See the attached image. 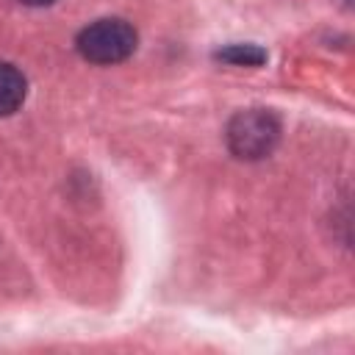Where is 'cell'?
I'll return each mask as SVG.
<instances>
[{"label": "cell", "instance_id": "6da1fadb", "mask_svg": "<svg viewBox=\"0 0 355 355\" xmlns=\"http://www.w3.org/2000/svg\"><path fill=\"white\" fill-rule=\"evenodd\" d=\"M280 139V122L269 108H247L239 111L227 122V144L233 155L255 161L275 150Z\"/></svg>", "mask_w": 355, "mask_h": 355}, {"label": "cell", "instance_id": "7a4b0ae2", "mask_svg": "<svg viewBox=\"0 0 355 355\" xmlns=\"http://www.w3.org/2000/svg\"><path fill=\"white\" fill-rule=\"evenodd\" d=\"M78 50L92 64H116L136 50V31L119 17L97 19L78 33Z\"/></svg>", "mask_w": 355, "mask_h": 355}, {"label": "cell", "instance_id": "3957f363", "mask_svg": "<svg viewBox=\"0 0 355 355\" xmlns=\"http://www.w3.org/2000/svg\"><path fill=\"white\" fill-rule=\"evenodd\" d=\"M25 100V78L17 67L0 61V116L14 114Z\"/></svg>", "mask_w": 355, "mask_h": 355}, {"label": "cell", "instance_id": "277c9868", "mask_svg": "<svg viewBox=\"0 0 355 355\" xmlns=\"http://www.w3.org/2000/svg\"><path fill=\"white\" fill-rule=\"evenodd\" d=\"M216 58H222L227 64H239V67H258V64H263L266 53L255 44H230V47L219 50Z\"/></svg>", "mask_w": 355, "mask_h": 355}, {"label": "cell", "instance_id": "5b68a950", "mask_svg": "<svg viewBox=\"0 0 355 355\" xmlns=\"http://www.w3.org/2000/svg\"><path fill=\"white\" fill-rule=\"evenodd\" d=\"M22 3H28V6H47V3H53V0H22Z\"/></svg>", "mask_w": 355, "mask_h": 355}]
</instances>
